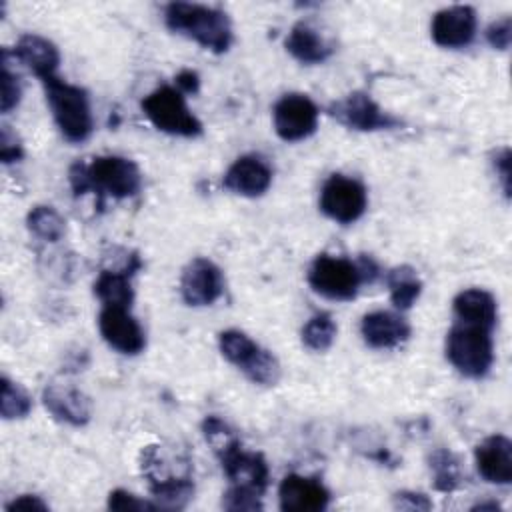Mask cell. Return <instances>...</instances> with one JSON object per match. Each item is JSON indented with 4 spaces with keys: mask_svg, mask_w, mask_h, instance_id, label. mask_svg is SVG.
<instances>
[{
    "mask_svg": "<svg viewBox=\"0 0 512 512\" xmlns=\"http://www.w3.org/2000/svg\"><path fill=\"white\" fill-rule=\"evenodd\" d=\"M6 510L8 512H16V510H26V512H32V510H48V504L42 502L38 496L34 494H22L18 498H14L10 504H6Z\"/></svg>",
    "mask_w": 512,
    "mask_h": 512,
    "instance_id": "obj_38",
    "label": "cell"
},
{
    "mask_svg": "<svg viewBox=\"0 0 512 512\" xmlns=\"http://www.w3.org/2000/svg\"><path fill=\"white\" fill-rule=\"evenodd\" d=\"M272 184V168L256 154L236 158L224 174V186L240 196H262Z\"/></svg>",
    "mask_w": 512,
    "mask_h": 512,
    "instance_id": "obj_16",
    "label": "cell"
},
{
    "mask_svg": "<svg viewBox=\"0 0 512 512\" xmlns=\"http://www.w3.org/2000/svg\"><path fill=\"white\" fill-rule=\"evenodd\" d=\"M202 434L204 440L212 446L214 454L218 456V460L228 454L230 450L240 446V438L236 436V432L218 416H206L202 422Z\"/></svg>",
    "mask_w": 512,
    "mask_h": 512,
    "instance_id": "obj_29",
    "label": "cell"
},
{
    "mask_svg": "<svg viewBox=\"0 0 512 512\" xmlns=\"http://www.w3.org/2000/svg\"><path fill=\"white\" fill-rule=\"evenodd\" d=\"M494 170H496V174L500 178L504 194L510 196V148H502L494 156Z\"/></svg>",
    "mask_w": 512,
    "mask_h": 512,
    "instance_id": "obj_37",
    "label": "cell"
},
{
    "mask_svg": "<svg viewBox=\"0 0 512 512\" xmlns=\"http://www.w3.org/2000/svg\"><path fill=\"white\" fill-rule=\"evenodd\" d=\"M42 402L58 422L70 426L88 424L92 414L90 400L78 388L68 384H48L42 392Z\"/></svg>",
    "mask_w": 512,
    "mask_h": 512,
    "instance_id": "obj_19",
    "label": "cell"
},
{
    "mask_svg": "<svg viewBox=\"0 0 512 512\" xmlns=\"http://www.w3.org/2000/svg\"><path fill=\"white\" fill-rule=\"evenodd\" d=\"M368 206V194L362 182L344 174H332L320 192V210L334 222L352 224Z\"/></svg>",
    "mask_w": 512,
    "mask_h": 512,
    "instance_id": "obj_8",
    "label": "cell"
},
{
    "mask_svg": "<svg viewBox=\"0 0 512 512\" xmlns=\"http://www.w3.org/2000/svg\"><path fill=\"white\" fill-rule=\"evenodd\" d=\"M486 40L496 50H508L512 42V18L504 16L486 28Z\"/></svg>",
    "mask_w": 512,
    "mask_h": 512,
    "instance_id": "obj_34",
    "label": "cell"
},
{
    "mask_svg": "<svg viewBox=\"0 0 512 512\" xmlns=\"http://www.w3.org/2000/svg\"><path fill=\"white\" fill-rule=\"evenodd\" d=\"M446 358L466 378H482L494 362L492 330L456 322L446 334Z\"/></svg>",
    "mask_w": 512,
    "mask_h": 512,
    "instance_id": "obj_4",
    "label": "cell"
},
{
    "mask_svg": "<svg viewBox=\"0 0 512 512\" xmlns=\"http://www.w3.org/2000/svg\"><path fill=\"white\" fill-rule=\"evenodd\" d=\"M46 92V102L60 134L68 142H84L94 128L88 92L80 86L68 84L58 76L40 80Z\"/></svg>",
    "mask_w": 512,
    "mask_h": 512,
    "instance_id": "obj_3",
    "label": "cell"
},
{
    "mask_svg": "<svg viewBox=\"0 0 512 512\" xmlns=\"http://www.w3.org/2000/svg\"><path fill=\"white\" fill-rule=\"evenodd\" d=\"M98 328L110 348L120 354L134 356L146 346V334L138 320L124 306H102L98 316Z\"/></svg>",
    "mask_w": 512,
    "mask_h": 512,
    "instance_id": "obj_11",
    "label": "cell"
},
{
    "mask_svg": "<svg viewBox=\"0 0 512 512\" xmlns=\"http://www.w3.org/2000/svg\"><path fill=\"white\" fill-rule=\"evenodd\" d=\"M218 348L222 356L246 374L248 380L260 386H274L280 380V362L278 358L256 344L242 330H224L218 336Z\"/></svg>",
    "mask_w": 512,
    "mask_h": 512,
    "instance_id": "obj_5",
    "label": "cell"
},
{
    "mask_svg": "<svg viewBox=\"0 0 512 512\" xmlns=\"http://www.w3.org/2000/svg\"><path fill=\"white\" fill-rule=\"evenodd\" d=\"M24 150L16 134L10 130V126H2V136H0V158L4 164L18 162L22 158Z\"/></svg>",
    "mask_w": 512,
    "mask_h": 512,
    "instance_id": "obj_35",
    "label": "cell"
},
{
    "mask_svg": "<svg viewBox=\"0 0 512 512\" xmlns=\"http://www.w3.org/2000/svg\"><path fill=\"white\" fill-rule=\"evenodd\" d=\"M308 284L316 294L328 300L344 302L352 300L358 294L362 274L358 264L348 258L320 254L310 264Z\"/></svg>",
    "mask_w": 512,
    "mask_h": 512,
    "instance_id": "obj_7",
    "label": "cell"
},
{
    "mask_svg": "<svg viewBox=\"0 0 512 512\" xmlns=\"http://www.w3.org/2000/svg\"><path fill=\"white\" fill-rule=\"evenodd\" d=\"M336 322L332 320L330 314L320 312L314 314L302 328V342L306 348L314 350V352H324L334 344L336 338Z\"/></svg>",
    "mask_w": 512,
    "mask_h": 512,
    "instance_id": "obj_28",
    "label": "cell"
},
{
    "mask_svg": "<svg viewBox=\"0 0 512 512\" xmlns=\"http://www.w3.org/2000/svg\"><path fill=\"white\" fill-rule=\"evenodd\" d=\"M176 88L182 94H196L200 88V76L194 70H180L176 74Z\"/></svg>",
    "mask_w": 512,
    "mask_h": 512,
    "instance_id": "obj_39",
    "label": "cell"
},
{
    "mask_svg": "<svg viewBox=\"0 0 512 512\" xmlns=\"http://www.w3.org/2000/svg\"><path fill=\"white\" fill-rule=\"evenodd\" d=\"M318 106L298 92L284 94L272 110L274 130L286 142H298L312 136L318 128Z\"/></svg>",
    "mask_w": 512,
    "mask_h": 512,
    "instance_id": "obj_10",
    "label": "cell"
},
{
    "mask_svg": "<svg viewBox=\"0 0 512 512\" xmlns=\"http://www.w3.org/2000/svg\"><path fill=\"white\" fill-rule=\"evenodd\" d=\"M222 470L234 488H242L264 496L268 488V464L258 452H244L242 446L230 450L220 458Z\"/></svg>",
    "mask_w": 512,
    "mask_h": 512,
    "instance_id": "obj_14",
    "label": "cell"
},
{
    "mask_svg": "<svg viewBox=\"0 0 512 512\" xmlns=\"http://www.w3.org/2000/svg\"><path fill=\"white\" fill-rule=\"evenodd\" d=\"M394 506L402 510H430L432 502L420 492H398L394 496Z\"/></svg>",
    "mask_w": 512,
    "mask_h": 512,
    "instance_id": "obj_36",
    "label": "cell"
},
{
    "mask_svg": "<svg viewBox=\"0 0 512 512\" xmlns=\"http://www.w3.org/2000/svg\"><path fill=\"white\" fill-rule=\"evenodd\" d=\"M166 26L202 48L222 54L232 44V24L226 12L192 2H170L164 8Z\"/></svg>",
    "mask_w": 512,
    "mask_h": 512,
    "instance_id": "obj_2",
    "label": "cell"
},
{
    "mask_svg": "<svg viewBox=\"0 0 512 512\" xmlns=\"http://www.w3.org/2000/svg\"><path fill=\"white\" fill-rule=\"evenodd\" d=\"M328 114L342 126L358 132H374V130H390L400 126L402 122L384 112L370 94L352 92L342 100H336L328 106Z\"/></svg>",
    "mask_w": 512,
    "mask_h": 512,
    "instance_id": "obj_9",
    "label": "cell"
},
{
    "mask_svg": "<svg viewBox=\"0 0 512 512\" xmlns=\"http://www.w3.org/2000/svg\"><path fill=\"white\" fill-rule=\"evenodd\" d=\"M146 118L162 132L194 138L202 134L200 120L190 112L184 94L176 86L162 84L142 100Z\"/></svg>",
    "mask_w": 512,
    "mask_h": 512,
    "instance_id": "obj_6",
    "label": "cell"
},
{
    "mask_svg": "<svg viewBox=\"0 0 512 512\" xmlns=\"http://www.w3.org/2000/svg\"><path fill=\"white\" fill-rule=\"evenodd\" d=\"M360 334L370 348L390 350L408 340L410 324L396 312L374 310L364 314L360 322Z\"/></svg>",
    "mask_w": 512,
    "mask_h": 512,
    "instance_id": "obj_17",
    "label": "cell"
},
{
    "mask_svg": "<svg viewBox=\"0 0 512 512\" xmlns=\"http://www.w3.org/2000/svg\"><path fill=\"white\" fill-rule=\"evenodd\" d=\"M458 322L476 324L492 330L498 320L496 298L484 288H468L456 294L452 302Z\"/></svg>",
    "mask_w": 512,
    "mask_h": 512,
    "instance_id": "obj_21",
    "label": "cell"
},
{
    "mask_svg": "<svg viewBox=\"0 0 512 512\" xmlns=\"http://www.w3.org/2000/svg\"><path fill=\"white\" fill-rule=\"evenodd\" d=\"M474 462L478 474L492 484H510L512 482V442L494 434L482 440L474 450Z\"/></svg>",
    "mask_w": 512,
    "mask_h": 512,
    "instance_id": "obj_18",
    "label": "cell"
},
{
    "mask_svg": "<svg viewBox=\"0 0 512 512\" xmlns=\"http://www.w3.org/2000/svg\"><path fill=\"white\" fill-rule=\"evenodd\" d=\"M2 102H0V108L2 112H10L18 106L20 98H22V84H20V78L16 72L10 70V64H8V50L4 48L2 50Z\"/></svg>",
    "mask_w": 512,
    "mask_h": 512,
    "instance_id": "obj_31",
    "label": "cell"
},
{
    "mask_svg": "<svg viewBox=\"0 0 512 512\" xmlns=\"http://www.w3.org/2000/svg\"><path fill=\"white\" fill-rule=\"evenodd\" d=\"M476 12L470 6H450L434 14L432 18V40L442 48H464L476 36Z\"/></svg>",
    "mask_w": 512,
    "mask_h": 512,
    "instance_id": "obj_13",
    "label": "cell"
},
{
    "mask_svg": "<svg viewBox=\"0 0 512 512\" xmlns=\"http://www.w3.org/2000/svg\"><path fill=\"white\" fill-rule=\"evenodd\" d=\"M260 498H262L260 494L230 486L222 498V506L226 510H260L262 508Z\"/></svg>",
    "mask_w": 512,
    "mask_h": 512,
    "instance_id": "obj_32",
    "label": "cell"
},
{
    "mask_svg": "<svg viewBox=\"0 0 512 512\" xmlns=\"http://www.w3.org/2000/svg\"><path fill=\"white\" fill-rule=\"evenodd\" d=\"M278 502L284 512H322L330 502V492L316 478L288 474L278 486Z\"/></svg>",
    "mask_w": 512,
    "mask_h": 512,
    "instance_id": "obj_15",
    "label": "cell"
},
{
    "mask_svg": "<svg viewBox=\"0 0 512 512\" xmlns=\"http://www.w3.org/2000/svg\"><path fill=\"white\" fill-rule=\"evenodd\" d=\"M134 270H102L94 282V294L102 302V306H124L130 308L134 300V290L130 284V276Z\"/></svg>",
    "mask_w": 512,
    "mask_h": 512,
    "instance_id": "obj_23",
    "label": "cell"
},
{
    "mask_svg": "<svg viewBox=\"0 0 512 512\" xmlns=\"http://www.w3.org/2000/svg\"><path fill=\"white\" fill-rule=\"evenodd\" d=\"M386 284L390 290V300L398 310H408L422 294V280L412 266H396L388 270Z\"/></svg>",
    "mask_w": 512,
    "mask_h": 512,
    "instance_id": "obj_25",
    "label": "cell"
},
{
    "mask_svg": "<svg viewBox=\"0 0 512 512\" xmlns=\"http://www.w3.org/2000/svg\"><path fill=\"white\" fill-rule=\"evenodd\" d=\"M70 186L74 196L94 192L98 196V206L104 198H130L142 188V174L138 166L124 156H96L90 162H74L70 166Z\"/></svg>",
    "mask_w": 512,
    "mask_h": 512,
    "instance_id": "obj_1",
    "label": "cell"
},
{
    "mask_svg": "<svg viewBox=\"0 0 512 512\" xmlns=\"http://www.w3.org/2000/svg\"><path fill=\"white\" fill-rule=\"evenodd\" d=\"M284 46L288 54L302 64H320L332 54V46L308 22L294 24L284 40Z\"/></svg>",
    "mask_w": 512,
    "mask_h": 512,
    "instance_id": "obj_22",
    "label": "cell"
},
{
    "mask_svg": "<svg viewBox=\"0 0 512 512\" xmlns=\"http://www.w3.org/2000/svg\"><path fill=\"white\" fill-rule=\"evenodd\" d=\"M430 470L434 476V488L440 492H452L462 482L460 460L448 448H438L430 456Z\"/></svg>",
    "mask_w": 512,
    "mask_h": 512,
    "instance_id": "obj_26",
    "label": "cell"
},
{
    "mask_svg": "<svg viewBox=\"0 0 512 512\" xmlns=\"http://www.w3.org/2000/svg\"><path fill=\"white\" fill-rule=\"evenodd\" d=\"M26 226L36 238L46 242H58L66 232L64 218L52 206L44 204H38L28 212Z\"/></svg>",
    "mask_w": 512,
    "mask_h": 512,
    "instance_id": "obj_27",
    "label": "cell"
},
{
    "mask_svg": "<svg viewBox=\"0 0 512 512\" xmlns=\"http://www.w3.org/2000/svg\"><path fill=\"white\" fill-rule=\"evenodd\" d=\"M14 56L28 66L40 80L56 76L60 64L58 48L44 36L38 34H24L20 36Z\"/></svg>",
    "mask_w": 512,
    "mask_h": 512,
    "instance_id": "obj_20",
    "label": "cell"
},
{
    "mask_svg": "<svg viewBox=\"0 0 512 512\" xmlns=\"http://www.w3.org/2000/svg\"><path fill=\"white\" fill-rule=\"evenodd\" d=\"M182 300L188 306H210L224 292L222 270L208 258H194L180 276Z\"/></svg>",
    "mask_w": 512,
    "mask_h": 512,
    "instance_id": "obj_12",
    "label": "cell"
},
{
    "mask_svg": "<svg viewBox=\"0 0 512 512\" xmlns=\"http://www.w3.org/2000/svg\"><path fill=\"white\" fill-rule=\"evenodd\" d=\"M32 410V400L28 392L10 378H2V400H0V412L4 420H16L28 416Z\"/></svg>",
    "mask_w": 512,
    "mask_h": 512,
    "instance_id": "obj_30",
    "label": "cell"
},
{
    "mask_svg": "<svg viewBox=\"0 0 512 512\" xmlns=\"http://www.w3.org/2000/svg\"><path fill=\"white\" fill-rule=\"evenodd\" d=\"M150 494L156 500L158 508H168V510H178L188 504V500L194 494V482L188 474L184 476H162L156 480L148 482Z\"/></svg>",
    "mask_w": 512,
    "mask_h": 512,
    "instance_id": "obj_24",
    "label": "cell"
},
{
    "mask_svg": "<svg viewBox=\"0 0 512 512\" xmlns=\"http://www.w3.org/2000/svg\"><path fill=\"white\" fill-rule=\"evenodd\" d=\"M108 508L110 510H122V512H134V510H156L158 506L146 500H140L128 490H112L108 496Z\"/></svg>",
    "mask_w": 512,
    "mask_h": 512,
    "instance_id": "obj_33",
    "label": "cell"
}]
</instances>
